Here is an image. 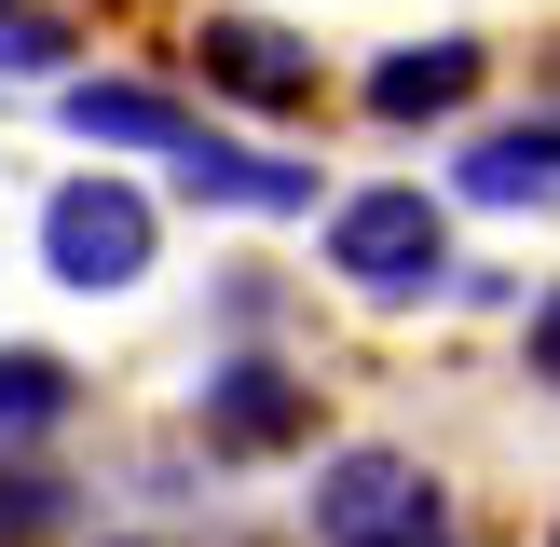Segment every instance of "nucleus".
Masks as SVG:
<instances>
[{"instance_id": "obj_1", "label": "nucleus", "mask_w": 560, "mask_h": 547, "mask_svg": "<svg viewBox=\"0 0 560 547\" xmlns=\"http://www.w3.org/2000/svg\"><path fill=\"white\" fill-rule=\"evenodd\" d=\"M315 260H328V288L370 301V315H424V301H452V274H465L452 191H424V178H355V191H328Z\"/></svg>"}, {"instance_id": "obj_2", "label": "nucleus", "mask_w": 560, "mask_h": 547, "mask_svg": "<svg viewBox=\"0 0 560 547\" xmlns=\"http://www.w3.org/2000/svg\"><path fill=\"white\" fill-rule=\"evenodd\" d=\"M452 534V479L410 438H315L301 479V547H424Z\"/></svg>"}, {"instance_id": "obj_3", "label": "nucleus", "mask_w": 560, "mask_h": 547, "mask_svg": "<svg viewBox=\"0 0 560 547\" xmlns=\"http://www.w3.org/2000/svg\"><path fill=\"white\" fill-rule=\"evenodd\" d=\"M315 424H328V397H315V370H301L288 342H219L206 370H191V438H206V465H288V452H315Z\"/></svg>"}, {"instance_id": "obj_4", "label": "nucleus", "mask_w": 560, "mask_h": 547, "mask_svg": "<svg viewBox=\"0 0 560 547\" xmlns=\"http://www.w3.org/2000/svg\"><path fill=\"white\" fill-rule=\"evenodd\" d=\"M178 55H191V82H206V96L260 109V124H301V109L328 96V55H315V27L260 14V0H206Z\"/></svg>"}, {"instance_id": "obj_5", "label": "nucleus", "mask_w": 560, "mask_h": 547, "mask_svg": "<svg viewBox=\"0 0 560 547\" xmlns=\"http://www.w3.org/2000/svg\"><path fill=\"white\" fill-rule=\"evenodd\" d=\"M151 260H164V206L137 178H69L42 206V274L55 288H109L124 301V288H151Z\"/></svg>"}, {"instance_id": "obj_6", "label": "nucleus", "mask_w": 560, "mask_h": 547, "mask_svg": "<svg viewBox=\"0 0 560 547\" xmlns=\"http://www.w3.org/2000/svg\"><path fill=\"white\" fill-rule=\"evenodd\" d=\"M479 96H492V42H479V27H438V42H397V55H370V69H355V109H370L383 137L465 124Z\"/></svg>"}, {"instance_id": "obj_7", "label": "nucleus", "mask_w": 560, "mask_h": 547, "mask_svg": "<svg viewBox=\"0 0 560 547\" xmlns=\"http://www.w3.org/2000/svg\"><path fill=\"white\" fill-rule=\"evenodd\" d=\"M452 206L547 219V206H560V109H534V124H465V151H452Z\"/></svg>"}, {"instance_id": "obj_8", "label": "nucleus", "mask_w": 560, "mask_h": 547, "mask_svg": "<svg viewBox=\"0 0 560 547\" xmlns=\"http://www.w3.org/2000/svg\"><path fill=\"white\" fill-rule=\"evenodd\" d=\"M178 206H233V219H315V164L301 151H233V137H191L178 164Z\"/></svg>"}, {"instance_id": "obj_9", "label": "nucleus", "mask_w": 560, "mask_h": 547, "mask_svg": "<svg viewBox=\"0 0 560 547\" xmlns=\"http://www.w3.org/2000/svg\"><path fill=\"white\" fill-rule=\"evenodd\" d=\"M55 124H69L82 151H164V164H178L191 137H206L178 96H164V82H124V69H82L69 96H55Z\"/></svg>"}, {"instance_id": "obj_10", "label": "nucleus", "mask_w": 560, "mask_h": 547, "mask_svg": "<svg viewBox=\"0 0 560 547\" xmlns=\"http://www.w3.org/2000/svg\"><path fill=\"white\" fill-rule=\"evenodd\" d=\"M82 424V370L42 342H0V452H42V438Z\"/></svg>"}, {"instance_id": "obj_11", "label": "nucleus", "mask_w": 560, "mask_h": 547, "mask_svg": "<svg viewBox=\"0 0 560 547\" xmlns=\"http://www.w3.org/2000/svg\"><path fill=\"white\" fill-rule=\"evenodd\" d=\"M69 534V479L42 452H0V547H55Z\"/></svg>"}, {"instance_id": "obj_12", "label": "nucleus", "mask_w": 560, "mask_h": 547, "mask_svg": "<svg viewBox=\"0 0 560 547\" xmlns=\"http://www.w3.org/2000/svg\"><path fill=\"white\" fill-rule=\"evenodd\" d=\"M520 370L560 397V288H534V301H520Z\"/></svg>"}, {"instance_id": "obj_13", "label": "nucleus", "mask_w": 560, "mask_h": 547, "mask_svg": "<svg viewBox=\"0 0 560 547\" xmlns=\"http://www.w3.org/2000/svg\"><path fill=\"white\" fill-rule=\"evenodd\" d=\"M96 547H164V534H96Z\"/></svg>"}, {"instance_id": "obj_14", "label": "nucleus", "mask_w": 560, "mask_h": 547, "mask_svg": "<svg viewBox=\"0 0 560 547\" xmlns=\"http://www.w3.org/2000/svg\"><path fill=\"white\" fill-rule=\"evenodd\" d=\"M534 547H560V507H547V534H534Z\"/></svg>"}, {"instance_id": "obj_15", "label": "nucleus", "mask_w": 560, "mask_h": 547, "mask_svg": "<svg viewBox=\"0 0 560 547\" xmlns=\"http://www.w3.org/2000/svg\"><path fill=\"white\" fill-rule=\"evenodd\" d=\"M424 547H465V534H424Z\"/></svg>"}]
</instances>
